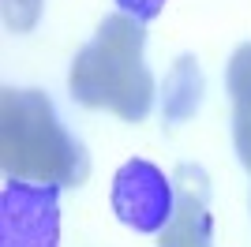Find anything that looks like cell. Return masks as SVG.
I'll use <instances>...</instances> for the list:
<instances>
[{
    "label": "cell",
    "mask_w": 251,
    "mask_h": 247,
    "mask_svg": "<svg viewBox=\"0 0 251 247\" xmlns=\"http://www.w3.org/2000/svg\"><path fill=\"white\" fill-rule=\"evenodd\" d=\"M68 86L72 98L86 109H109L120 120H143L154 109V75L147 68V23L124 11L105 15L98 34L75 52Z\"/></svg>",
    "instance_id": "1"
},
{
    "label": "cell",
    "mask_w": 251,
    "mask_h": 247,
    "mask_svg": "<svg viewBox=\"0 0 251 247\" xmlns=\"http://www.w3.org/2000/svg\"><path fill=\"white\" fill-rule=\"evenodd\" d=\"M0 169L8 180L79 187L86 180V154L60 124L42 90L0 94Z\"/></svg>",
    "instance_id": "2"
},
{
    "label": "cell",
    "mask_w": 251,
    "mask_h": 247,
    "mask_svg": "<svg viewBox=\"0 0 251 247\" xmlns=\"http://www.w3.org/2000/svg\"><path fill=\"white\" fill-rule=\"evenodd\" d=\"M0 247H60V187L8 180L0 195Z\"/></svg>",
    "instance_id": "3"
},
{
    "label": "cell",
    "mask_w": 251,
    "mask_h": 247,
    "mask_svg": "<svg viewBox=\"0 0 251 247\" xmlns=\"http://www.w3.org/2000/svg\"><path fill=\"white\" fill-rule=\"evenodd\" d=\"M176 210V184L154 161L131 157L113 176V214L135 232H161Z\"/></svg>",
    "instance_id": "4"
},
{
    "label": "cell",
    "mask_w": 251,
    "mask_h": 247,
    "mask_svg": "<svg viewBox=\"0 0 251 247\" xmlns=\"http://www.w3.org/2000/svg\"><path fill=\"white\" fill-rule=\"evenodd\" d=\"M173 184H176V210L157 232V247H214L206 173L195 165H180Z\"/></svg>",
    "instance_id": "5"
},
{
    "label": "cell",
    "mask_w": 251,
    "mask_h": 247,
    "mask_svg": "<svg viewBox=\"0 0 251 247\" xmlns=\"http://www.w3.org/2000/svg\"><path fill=\"white\" fill-rule=\"evenodd\" d=\"M225 86L232 98V143H236L240 165L251 173V41L232 52L225 68Z\"/></svg>",
    "instance_id": "6"
},
{
    "label": "cell",
    "mask_w": 251,
    "mask_h": 247,
    "mask_svg": "<svg viewBox=\"0 0 251 247\" xmlns=\"http://www.w3.org/2000/svg\"><path fill=\"white\" fill-rule=\"evenodd\" d=\"M199 94H202L199 64L191 60V56H180L176 68H173L169 79H165V120L169 124L188 120V116L199 109Z\"/></svg>",
    "instance_id": "7"
},
{
    "label": "cell",
    "mask_w": 251,
    "mask_h": 247,
    "mask_svg": "<svg viewBox=\"0 0 251 247\" xmlns=\"http://www.w3.org/2000/svg\"><path fill=\"white\" fill-rule=\"evenodd\" d=\"M42 15V0H4V19L11 30H30Z\"/></svg>",
    "instance_id": "8"
},
{
    "label": "cell",
    "mask_w": 251,
    "mask_h": 247,
    "mask_svg": "<svg viewBox=\"0 0 251 247\" xmlns=\"http://www.w3.org/2000/svg\"><path fill=\"white\" fill-rule=\"evenodd\" d=\"M116 4H120V11H124V15H131V19H139V23L157 19V15H161V8H165V0H116Z\"/></svg>",
    "instance_id": "9"
}]
</instances>
